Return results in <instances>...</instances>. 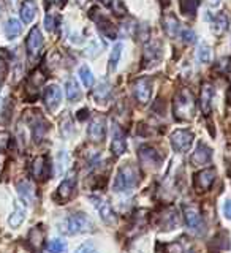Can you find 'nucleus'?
<instances>
[{"mask_svg": "<svg viewBox=\"0 0 231 253\" xmlns=\"http://www.w3.org/2000/svg\"><path fill=\"white\" fill-rule=\"evenodd\" d=\"M122 43H117L113 47V52L109 55V71H114L117 68V63L121 60V55H122Z\"/></svg>", "mask_w": 231, "mask_h": 253, "instance_id": "33", "label": "nucleus"}, {"mask_svg": "<svg viewBox=\"0 0 231 253\" xmlns=\"http://www.w3.org/2000/svg\"><path fill=\"white\" fill-rule=\"evenodd\" d=\"M32 130H34V139L35 142L40 141L43 136H45V133L47 131V126H46V122H45V119L40 116V113H37V117H35V121H32Z\"/></svg>", "mask_w": 231, "mask_h": 253, "instance_id": "24", "label": "nucleus"}, {"mask_svg": "<svg viewBox=\"0 0 231 253\" xmlns=\"http://www.w3.org/2000/svg\"><path fill=\"white\" fill-rule=\"evenodd\" d=\"M75 253H95V245L92 242H84L83 245H79Z\"/></svg>", "mask_w": 231, "mask_h": 253, "instance_id": "39", "label": "nucleus"}, {"mask_svg": "<svg viewBox=\"0 0 231 253\" xmlns=\"http://www.w3.org/2000/svg\"><path fill=\"white\" fill-rule=\"evenodd\" d=\"M132 92L133 97L137 98V101H139L141 105H146L150 100V95H152V81L150 78H138L135 79L132 84Z\"/></svg>", "mask_w": 231, "mask_h": 253, "instance_id": "4", "label": "nucleus"}, {"mask_svg": "<svg viewBox=\"0 0 231 253\" xmlns=\"http://www.w3.org/2000/svg\"><path fill=\"white\" fill-rule=\"evenodd\" d=\"M173 113L178 121H192L195 116V98L188 89H181L174 97Z\"/></svg>", "mask_w": 231, "mask_h": 253, "instance_id": "1", "label": "nucleus"}, {"mask_svg": "<svg viewBox=\"0 0 231 253\" xmlns=\"http://www.w3.org/2000/svg\"><path fill=\"white\" fill-rule=\"evenodd\" d=\"M49 3H52V5H63V3H65V0H49Z\"/></svg>", "mask_w": 231, "mask_h": 253, "instance_id": "43", "label": "nucleus"}, {"mask_svg": "<svg viewBox=\"0 0 231 253\" xmlns=\"http://www.w3.org/2000/svg\"><path fill=\"white\" fill-rule=\"evenodd\" d=\"M24 220H26V209L21 208V206H16L13 213L10 215V218H8V225H10L11 228H18L22 225Z\"/></svg>", "mask_w": 231, "mask_h": 253, "instance_id": "29", "label": "nucleus"}, {"mask_svg": "<svg viewBox=\"0 0 231 253\" xmlns=\"http://www.w3.org/2000/svg\"><path fill=\"white\" fill-rule=\"evenodd\" d=\"M16 188H18V195L21 198V201H24L29 206L35 203L37 193H35V187H34L32 182H29V180H19L18 185H16Z\"/></svg>", "mask_w": 231, "mask_h": 253, "instance_id": "17", "label": "nucleus"}, {"mask_svg": "<svg viewBox=\"0 0 231 253\" xmlns=\"http://www.w3.org/2000/svg\"><path fill=\"white\" fill-rule=\"evenodd\" d=\"M139 182V171L135 165L127 163L119 168L116 179H114V190L116 192H125V190H132L138 185Z\"/></svg>", "mask_w": 231, "mask_h": 253, "instance_id": "2", "label": "nucleus"}, {"mask_svg": "<svg viewBox=\"0 0 231 253\" xmlns=\"http://www.w3.org/2000/svg\"><path fill=\"white\" fill-rule=\"evenodd\" d=\"M216 169L214 168H206L203 171H200L195 176V188L198 192H208V190L212 187L214 180H216Z\"/></svg>", "mask_w": 231, "mask_h": 253, "instance_id": "12", "label": "nucleus"}, {"mask_svg": "<svg viewBox=\"0 0 231 253\" xmlns=\"http://www.w3.org/2000/svg\"><path fill=\"white\" fill-rule=\"evenodd\" d=\"M89 200L92 201V204L95 206V209L98 212V215L101 217V220L105 221V223H108V225L114 223V220H116L114 211L106 200H103L101 196H91Z\"/></svg>", "mask_w": 231, "mask_h": 253, "instance_id": "9", "label": "nucleus"}, {"mask_svg": "<svg viewBox=\"0 0 231 253\" xmlns=\"http://www.w3.org/2000/svg\"><path fill=\"white\" fill-rule=\"evenodd\" d=\"M182 38H184V43H188V44H192L195 43V40H196V35H195V32L193 30H184L182 32Z\"/></svg>", "mask_w": 231, "mask_h": 253, "instance_id": "41", "label": "nucleus"}, {"mask_svg": "<svg viewBox=\"0 0 231 253\" xmlns=\"http://www.w3.org/2000/svg\"><path fill=\"white\" fill-rule=\"evenodd\" d=\"M184 217H185V223L187 226L192 229L196 234H203L204 231V223H203V217L200 211L193 206H185L184 208Z\"/></svg>", "mask_w": 231, "mask_h": 253, "instance_id": "8", "label": "nucleus"}, {"mask_svg": "<svg viewBox=\"0 0 231 253\" xmlns=\"http://www.w3.org/2000/svg\"><path fill=\"white\" fill-rule=\"evenodd\" d=\"M21 32H22V26H21V22L18 19H8L6 24H5V35L8 40H13L16 37H19L21 35Z\"/></svg>", "mask_w": 231, "mask_h": 253, "instance_id": "26", "label": "nucleus"}, {"mask_svg": "<svg viewBox=\"0 0 231 253\" xmlns=\"http://www.w3.org/2000/svg\"><path fill=\"white\" fill-rule=\"evenodd\" d=\"M162 29L168 38H176L181 34V24L179 19L173 13H166L162 19Z\"/></svg>", "mask_w": 231, "mask_h": 253, "instance_id": "15", "label": "nucleus"}, {"mask_svg": "<svg viewBox=\"0 0 231 253\" xmlns=\"http://www.w3.org/2000/svg\"><path fill=\"white\" fill-rule=\"evenodd\" d=\"M45 75L42 73L40 70H37L35 73H32L30 76H29V79H27V87H29V92H34V93H37L38 92V87L42 85L43 83H45Z\"/></svg>", "mask_w": 231, "mask_h": 253, "instance_id": "28", "label": "nucleus"}, {"mask_svg": "<svg viewBox=\"0 0 231 253\" xmlns=\"http://www.w3.org/2000/svg\"><path fill=\"white\" fill-rule=\"evenodd\" d=\"M127 149V139H125V133L116 125L114 126V133H113V139H111V152L116 157L122 155Z\"/></svg>", "mask_w": 231, "mask_h": 253, "instance_id": "18", "label": "nucleus"}, {"mask_svg": "<svg viewBox=\"0 0 231 253\" xmlns=\"http://www.w3.org/2000/svg\"><path fill=\"white\" fill-rule=\"evenodd\" d=\"M198 5H200V0H181V10L184 14H195Z\"/></svg>", "mask_w": 231, "mask_h": 253, "instance_id": "36", "label": "nucleus"}, {"mask_svg": "<svg viewBox=\"0 0 231 253\" xmlns=\"http://www.w3.org/2000/svg\"><path fill=\"white\" fill-rule=\"evenodd\" d=\"M26 49H27L30 62L37 60V57H38L40 52H42V49H43V37H42V32H40L38 27H34V29L30 30V34L27 35Z\"/></svg>", "mask_w": 231, "mask_h": 253, "instance_id": "5", "label": "nucleus"}, {"mask_svg": "<svg viewBox=\"0 0 231 253\" xmlns=\"http://www.w3.org/2000/svg\"><path fill=\"white\" fill-rule=\"evenodd\" d=\"M43 241H45V231L40 226H35L30 229L29 233V244L34 247L35 250H40L43 245Z\"/></svg>", "mask_w": 231, "mask_h": 253, "instance_id": "25", "label": "nucleus"}, {"mask_svg": "<svg viewBox=\"0 0 231 253\" xmlns=\"http://www.w3.org/2000/svg\"><path fill=\"white\" fill-rule=\"evenodd\" d=\"M228 26H230V18L228 14L225 13H220L216 16V19L212 21V30L216 35H222L225 34V32L228 30Z\"/></svg>", "mask_w": 231, "mask_h": 253, "instance_id": "23", "label": "nucleus"}, {"mask_svg": "<svg viewBox=\"0 0 231 253\" xmlns=\"http://www.w3.org/2000/svg\"><path fill=\"white\" fill-rule=\"evenodd\" d=\"M79 78H81L83 84L87 87V89H91L93 85V75H92V70L87 67V65H83L79 68Z\"/></svg>", "mask_w": 231, "mask_h": 253, "instance_id": "34", "label": "nucleus"}, {"mask_svg": "<svg viewBox=\"0 0 231 253\" xmlns=\"http://www.w3.org/2000/svg\"><path fill=\"white\" fill-rule=\"evenodd\" d=\"M224 212H225V215H227L228 218H231V200L225 203V206H224Z\"/></svg>", "mask_w": 231, "mask_h": 253, "instance_id": "42", "label": "nucleus"}, {"mask_svg": "<svg viewBox=\"0 0 231 253\" xmlns=\"http://www.w3.org/2000/svg\"><path fill=\"white\" fill-rule=\"evenodd\" d=\"M138 157H139L141 165L146 166V168H158V165L162 163L160 155H158L157 150L150 146H141L138 150Z\"/></svg>", "mask_w": 231, "mask_h": 253, "instance_id": "10", "label": "nucleus"}, {"mask_svg": "<svg viewBox=\"0 0 231 253\" xmlns=\"http://www.w3.org/2000/svg\"><path fill=\"white\" fill-rule=\"evenodd\" d=\"M47 171V157L46 155H40L34 160V165H32V174H34L35 179H45Z\"/></svg>", "mask_w": 231, "mask_h": 253, "instance_id": "22", "label": "nucleus"}, {"mask_svg": "<svg viewBox=\"0 0 231 253\" xmlns=\"http://www.w3.org/2000/svg\"><path fill=\"white\" fill-rule=\"evenodd\" d=\"M38 13V6L35 3V0H24L21 5V19L24 24H30L35 19V16Z\"/></svg>", "mask_w": 231, "mask_h": 253, "instance_id": "19", "label": "nucleus"}, {"mask_svg": "<svg viewBox=\"0 0 231 253\" xmlns=\"http://www.w3.org/2000/svg\"><path fill=\"white\" fill-rule=\"evenodd\" d=\"M211 158H212L211 147L200 142V144L196 146L195 152L192 154V157H190V163L193 166H203V165H208L211 162Z\"/></svg>", "mask_w": 231, "mask_h": 253, "instance_id": "16", "label": "nucleus"}, {"mask_svg": "<svg viewBox=\"0 0 231 253\" xmlns=\"http://www.w3.org/2000/svg\"><path fill=\"white\" fill-rule=\"evenodd\" d=\"M93 228L92 220L86 213H73L65 218L62 225V231L65 234H81L87 233Z\"/></svg>", "mask_w": 231, "mask_h": 253, "instance_id": "3", "label": "nucleus"}, {"mask_svg": "<svg viewBox=\"0 0 231 253\" xmlns=\"http://www.w3.org/2000/svg\"><path fill=\"white\" fill-rule=\"evenodd\" d=\"M75 184H76V179L73 176H70L65 180H62V184L59 185V190H57V196L60 198L62 201H68L70 198L73 196Z\"/></svg>", "mask_w": 231, "mask_h": 253, "instance_id": "21", "label": "nucleus"}, {"mask_svg": "<svg viewBox=\"0 0 231 253\" xmlns=\"http://www.w3.org/2000/svg\"><path fill=\"white\" fill-rule=\"evenodd\" d=\"M8 70H10V55L5 49H0V85L8 76Z\"/></svg>", "mask_w": 231, "mask_h": 253, "instance_id": "31", "label": "nucleus"}, {"mask_svg": "<svg viewBox=\"0 0 231 253\" xmlns=\"http://www.w3.org/2000/svg\"><path fill=\"white\" fill-rule=\"evenodd\" d=\"M198 60H200L201 63H211L212 60V49L211 46L208 44H200V47H198Z\"/></svg>", "mask_w": 231, "mask_h": 253, "instance_id": "35", "label": "nucleus"}, {"mask_svg": "<svg viewBox=\"0 0 231 253\" xmlns=\"http://www.w3.org/2000/svg\"><path fill=\"white\" fill-rule=\"evenodd\" d=\"M46 250L49 253H63L67 250V244L63 241H60V239H52V241L47 242Z\"/></svg>", "mask_w": 231, "mask_h": 253, "instance_id": "37", "label": "nucleus"}, {"mask_svg": "<svg viewBox=\"0 0 231 253\" xmlns=\"http://www.w3.org/2000/svg\"><path fill=\"white\" fill-rule=\"evenodd\" d=\"M98 52H101L100 51V44L97 43V42H91V44L87 46V51H86V54L89 55V57H95Z\"/></svg>", "mask_w": 231, "mask_h": 253, "instance_id": "40", "label": "nucleus"}, {"mask_svg": "<svg viewBox=\"0 0 231 253\" xmlns=\"http://www.w3.org/2000/svg\"><path fill=\"white\" fill-rule=\"evenodd\" d=\"M91 18L98 24V30H100V34H103L106 38L109 40H116L117 38V30L114 27V24L111 22V19H108L106 16H103V14H98V16H95L91 13Z\"/></svg>", "mask_w": 231, "mask_h": 253, "instance_id": "14", "label": "nucleus"}, {"mask_svg": "<svg viewBox=\"0 0 231 253\" xmlns=\"http://www.w3.org/2000/svg\"><path fill=\"white\" fill-rule=\"evenodd\" d=\"M171 147L176 152H187L193 144V133L188 130H176L171 133Z\"/></svg>", "mask_w": 231, "mask_h": 253, "instance_id": "6", "label": "nucleus"}, {"mask_svg": "<svg viewBox=\"0 0 231 253\" xmlns=\"http://www.w3.org/2000/svg\"><path fill=\"white\" fill-rule=\"evenodd\" d=\"M55 26H57V22H55L52 13H47L46 18H45V27H46V30L47 32H54Z\"/></svg>", "mask_w": 231, "mask_h": 253, "instance_id": "38", "label": "nucleus"}, {"mask_svg": "<svg viewBox=\"0 0 231 253\" xmlns=\"http://www.w3.org/2000/svg\"><path fill=\"white\" fill-rule=\"evenodd\" d=\"M84 2H86V0H78V3H79V5H83Z\"/></svg>", "mask_w": 231, "mask_h": 253, "instance_id": "45", "label": "nucleus"}, {"mask_svg": "<svg viewBox=\"0 0 231 253\" xmlns=\"http://www.w3.org/2000/svg\"><path fill=\"white\" fill-rule=\"evenodd\" d=\"M208 3H209L211 6H217V5L220 3V0H208Z\"/></svg>", "mask_w": 231, "mask_h": 253, "instance_id": "44", "label": "nucleus"}, {"mask_svg": "<svg viewBox=\"0 0 231 253\" xmlns=\"http://www.w3.org/2000/svg\"><path fill=\"white\" fill-rule=\"evenodd\" d=\"M212 97H214V89L211 84H203L201 87V97H200V105H201V111L208 116L211 113L212 108Z\"/></svg>", "mask_w": 231, "mask_h": 253, "instance_id": "20", "label": "nucleus"}, {"mask_svg": "<svg viewBox=\"0 0 231 253\" xmlns=\"http://www.w3.org/2000/svg\"><path fill=\"white\" fill-rule=\"evenodd\" d=\"M162 43L158 40H154V42H149L144 46V52H142V65L144 67H152L157 65L158 62L162 60Z\"/></svg>", "mask_w": 231, "mask_h": 253, "instance_id": "7", "label": "nucleus"}, {"mask_svg": "<svg viewBox=\"0 0 231 253\" xmlns=\"http://www.w3.org/2000/svg\"><path fill=\"white\" fill-rule=\"evenodd\" d=\"M87 134H89V139L92 142H101L105 139L106 134V122L105 117L97 116L92 119V122L89 124V130H87Z\"/></svg>", "mask_w": 231, "mask_h": 253, "instance_id": "11", "label": "nucleus"}, {"mask_svg": "<svg viewBox=\"0 0 231 253\" xmlns=\"http://www.w3.org/2000/svg\"><path fill=\"white\" fill-rule=\"evenodd\" d=\"M65 92H67V98L70 101H75L81 97V89H79V84L75 78H70L65 83Z\"/></svg>", "mask_w": 231, "mask_h": 253, "instance_id": "27", "label": "nucleus"}, {"mask_svg": "<svg viewBox=\"0 0 231 253\" xmlns=\"http://www.w3.org/2000/svg\"><path fill=\"white\" fill-rule=\"evenodd\" d=\"M109 93H111V85H109L108 83H100V84L93 89V98L97 100L98 103H100V101L103 103L105 100H108Z\"/></svg>", "mask_w": 231, "mask_h": 253, "instance_id": "32", "label": "nucleus"}, {"mask_svg": "<svg viewBox=\"0 0 231 253\" xmlns=\"http://www.w3.org/2000/svg\"><path fill=\"white\" fill-rule=\"evenodd\" d=\"M43 98H45L46 108L49 109V111H55V109H57V106L60 105V100H62V90H60V87L57 84L47 85L46 89H45Z\"/></svg>", "mask_w": 231, "mask_h": 253, "instance_id": "13", "label": "nucleus"}, {"mask_svg": "<svg viewBox=\"0 0 231 253\" xmlns=\"http://www.w3.org/2000/svg\"><path fill=\"white\" fill-rule=\"evenodd\" d=\"M101 3L105 5L108 10L113 11L116 16H124L127 14V8L122 0H101Z\"/></svg>", "mask_w": 231, "mask_h": 253, "instance_id": "30", "label": "nucleus"}]
</instances>
